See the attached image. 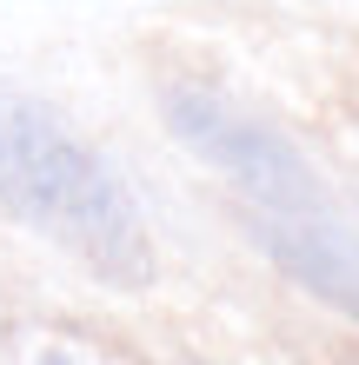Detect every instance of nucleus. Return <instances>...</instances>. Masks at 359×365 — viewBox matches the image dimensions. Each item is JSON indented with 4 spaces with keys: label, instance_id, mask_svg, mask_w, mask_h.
<instances>
[{
    "label": "nucleus",
    "instance_id": "1",
    "mask_svg": "<svg viewBox=\"0 0 359 365\" xmlns=\"http://www.w3.org/2000/svg\"><path fill=\"white\" fill-rule=\"evenodd\" d=\"M0 212L74 252L113 292H146L160 279L146 212L107 153H93L54 106L20 93H0Z\"/></svg>",
    "mask_w": 359,
    "mask_h": 365
},
{
    "label": "nucleus",
    "instance_id": "4",
    "mask_svg": "<svg viewBox=\"0 0 359 365\" xmlns=\"http://www.w3.org/2000/svg\"><path fill=\"white\" fill-rule=\"evenodd\" d=\"M0 365H140V359L87 332L80 319L0 306Z\"/></svg>",
    "mask_w": 359,
    "mask_h": 365
},
{
    "label": "nucleus",
    "instance_id": "3",
    "mask_svg": "<svg viewBox=\"0 0 359 365\" xmlns=\"http://www.w3.org/2000/svg\"><path fill=\"white\" fill-rule=\"evenodd\" d=\"M246 232L300 292L359 326V240L333 212H253Z\"/></svg>",
    "mask_w": 359,
    "mask_h": 365
},
{
    "label": "nucleus",
    "instance_id": "2",
    "mask_svg": "<svg viewBox=\"0 0 359 365\" xmlns=\"http://www.w3.org/2000/svg\"><path fill=\"white\" fill-rule=\"evenodd\" d=\"M160 113H166V133L193 160L213 166L253 212H333L313 160L273 120L246 113V106H233L226 93L200 87V80H173L160 93Z\"/></svg>",
    "mask_w": 359,
    "mask_h": 365
}]
</instances>
